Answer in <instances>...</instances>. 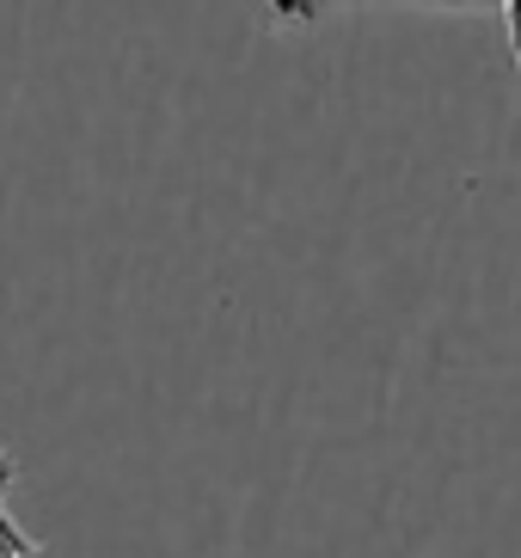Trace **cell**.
Returning a JSON list of instances; mask_svg holds the SVG:
<instances>
[{"mask_svg":"<svg viewBox=\"0 0 521 558\" xmlns=\"http://www.w3.org/2000/svg\"><path fill=\"white\" fill-rule=\"evenodd\" d=\"M13 473H19V466H13V448L0 442V515H13V509H7V497H13Z\"/></svg>","mask_w":521,"mask_h":558,"instance_id":"7a4b0ae2","label":"cell"},{"mask_svg":"<svg viewBox=\"0 0 521 558\" xmlns=\"http://www.w3.org/2000/svg\"><path fill=\"white\" fill-rule=\"evenodd\" d=\"M0 558H56V553H44V546H37L13 515H0Z\"/></svg>","mask_w":521,"mask_h":558,"instance_id":"6da1fadb","label":"cell"},{"mask_svg":"<svg viewBox=\"0 0 521 558\" xmlns=\"http://www.w3.org/2000/svg\"><path fill=\"white\" fill-rule=\"evenodd\" d=\"M504 32H509V50H516V68H521V0L504 7Z\"/></svg>","mask_w":521,"mask_h":558,"instance_id":"3957f363","label":"cell"}]
</instances>
